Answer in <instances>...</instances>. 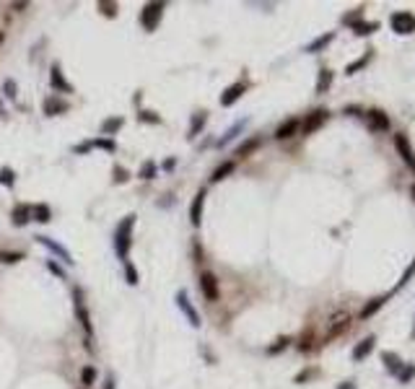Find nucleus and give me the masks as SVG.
<instances>
[{"instance_id":"obj_1","label":"nucleus","mask_w":415,"mask_h":389,"mask_svg":"<svg viewBox=\"0 0 415 389\" xmlns=\"http://www.w3.org/2000/svg\"><path fill=\"white\" fill-rule=\"evenodd\" d=\"M133 226H135V216L130 213L120 221L117 231H115V252L122 262H127L130 257V246H133Z\"/></svg>"},{"instance_id":"obj_2","label":"nucleus","mask_w":415,"mask_h":389,"mask_svg":"<svg viewBox=\"0 0 415 389\" xmlns=\"http://www.w3.org/2000/svg\"><path fill=\"white\" fill-rule=\"evenodd\" d=\"M73 309H76V316H78V322H81V327H83V332H86V348L94 350V345H91L94 322H91L89 306H86V301H83V291H81V288H76V293H73Z\"/></svg>"},{"instance_id":"obj_3","label":"nucleus","mask_w":415,"mask_h":389,"mask_svg":"<svg viewBox=\"0 0 415 389\" xmlns=\"http://www.w3.org/2000/svg\"><path fill=\"white\" fill-rule=\"evenodd\" d=\"M164 3H159V0H154V3H145L143 11H140V26L145 31H156L159 24H161V18H164Z\"/></svg>"},{"instance_id":"obj_4","label":"nucleus","mask_w":415,"mask_h":389,"mask_svg":"<svg viewBox=\"0 0 415 389\" xmlns=\"http://www.w3.org/2000/svg\"><path fill=\"white\" fill-rule=\"evenodd\" d=\"M389 26H392V31L395 34H412L415 31V13H410V11H397V13H392V18H389Z\"/></svg>"},{"instance_id":"obj_5","label":"nucleus","mask_w":415,"mask_h":389,"mask_svg":"<svg viewBox=\"0 0 415 389\" xmlns=\"http://www.w3.org/2000/svg\"><path fill=\"white\" fill-rule=\"evenodd\" d=\"M34 239H36L42 246H45L47 252H52V255H55L60 262H65V265H73V262H76V260H73V255H70V252L65 249L60 241H55V239H50V236H42V234H39V236H34Z\"/></svg>"},{"instance_id":"obj_6","label":"nucleus","mask_w":415,"mask_h":389,"mask_svg":"<svg viewBox=\"0 0 415 389\" xmlns=\"http://www.w3.org/2000/svg\"><path fill=\"white\" fill-rule=\"evenodd\" d=\"M174 301H177L179 311L187 316V322H190L192 327H200V325H203V319H200V314H198V311H195V306L190 304V296H187V291H184V288L177 293V299H174Z\"/></svg>"},{"instance_id":"obj_7","label":"nucleus","mask_w":415,"mask_h":389,"mask_svg":"<svg viewBox=\"0 0 415 389\" xmlns=\"http://www.w3.org/2000/svg\"><path fill=\"white\" fill-rule=\"evenodd\" d=\"M327 120H330V112H327V109H314L309 117L301 122V132H304V135H312V132H317Z\"/></svg>"},{"instance_id":"obj_8","label":"nucleus","mask_w":415,"mask_h":389,"mask_svg":"<svg viewBox=\"0 0 415 389\" xmlns=\"http://www.w3.org/2000/svg\"><path fill=\"white\" fill-rule=\"evenodd\" d=\"M200 291L208 301H218V296H221V288H218V278L213 272H200Z\"/></svg>"},{"instance_id":"obj_9","label":"nucleus","mask_w":415,"mask_h":389,"mask_svg":"<svg viewBox=\"0 0 415 389\" xmlns=\"http://www.w3.org/2000/svg\"><path fill=\"white\" fill-rule=\"evenodd\" d=\"M91 148H101V151H106V153H115V151H117V146H115L112 138H94V140H86V143L76 146L73 151L81 156V153H89Z\"/></svg>"},{"instance_id":"obj_10","label":"nucleus","mask_w":415,"mask_h":389,"mask_svg":"<svg viewBox=\"0 0 415 389\" xmlns=\"http://www.w3.org/2000/svg\"><path fill=\"white\" fill-rule=\"evenodd\" d=\"M50 83H52V88L57 91V94H73V86L65 81V73H62L60 62L52 65V70H50Z\"/></svg>"},{"instance_id":"obj_11","label":"nucleus","mask_w":415,"mask_h":389,"mask_svg":"<svg viewBox=\"0 0 415 389\" xmlns=\"http://www.w3.org/2000/svg\"><path fill=\"white\" fill-rule=\"evenodd\" d=\"M244 91H247V83H242V81H236V83H231L223 94H221V107H234L239 99L244 96Z\"/></svg>"},{"instance_id":"obj_12","label":"nucleus","mask_w":415,"mask_h":389,"mask_svg":"<svg viewBox=\"0 0 415 389\" xmlns=\"http://www.w3.org/2000/svg\"><path fill=\"white\" fill-rule=\"evenodd\" d=\"M348 327H351V314H345V311L335 314V316L330 319V332H327V340H332V337L343 335Z\"/></svg>"},{"instance_id":"obj_13","label":"nucleus","mask_w":415,"mask_h":389,"mask_svg":"<svg viewBox=\"0 0 415 389\" xmlns=\"http://www.w3.org/2000/svg\"><path fill=\"white\" fill-rule=\"evenodd\" d=\"M203 208H205V190H200L198 195L192 197V205H190V223L198 228L200 221H203Z\"/></svg>"},{"instance_id":"obj_14","label":"nucleus","mask_w":415,"mask_h":389,"mask_svg":"<svg viewBox=\"0 0 415 389\" xmlns=\"http://www.w3.org/2000/svg\"><path fill=\"white\" fill-rule=\"evenodd\" d=\"M298 127H301V122H298L296 117H291V120H286V122H280L278 130H275V140H288V138H293V135L298 132Z\"/></svg>"},{"instance_id":"obj_15","label":"nucleus","mask_w":415,"mask_h":389,"mask_svg":"<svg viewBox=\"0 0 415 389\" xmlns=\"http://www.w3.org/2000/svg\"><path fill=\"white\" fill-rule=\"evenodd\" d=\"M395 146H397V151H400V156H402V161L415 171V153H412V148H410V143H407L405 135H395Z\"/></svg>"},{"instance_id":"obj_16","label":"nucleus","mask_w":415,"mask_h":389,"mask_svg":"<svg viewBox=\"0 0 415 389\" xmlns=\"http://www.w3.org/2000/svg\"><path fill=\"white\" fill-rule=\"evenodd\" d=\"M42 109H45V114H47V117H55V114H62V112H68V109H70V104H68V101H62V99H57V96H50V99H45V104H42Z\"/></svg>"},{"instance_id":"obj_17","label":"nucleus","mask_w":415,"mask_h":389,"mask_svg":"<svg viewBox=\"0 0 415 389\" xmlns=\"http://www.w3.org/2000/svg\"><path fill=\"white\" fill-rule=\"evenodd\" d=\"M374 345H376V337L374 335H368V337H363L358 345L353 348V361H366L368 358V353L374 350Z\"/></svg>"},{"instance_id":"obj_18","label":"nucleus","mask_w":415,"mask_h":389,"mask_svg":"<svg viewBox=\"0 0 415 389\" xmlns=\"http://www.w3.org/2000/svg\"><path fill=\"white\" fill-rule=\"evenodd\" d=\"M244 127H247V120H239V122H234V125L226 130L223 138H218V140H215V146H218V148H226L231 140H236V138H239V132H242Z\"/></svg>"},{"instance_id":"obj_19","label":"nucleus","mask_w":415,"mask_h":389,"mask_svg":"<svg viewBox=\"0 0 415 389\" xmlns=\"http://www.w3.org/2000/svg\"><path fill=\"white\" fill-rule=\"evenodd\" d=\"M205 122H208V112H195V114H192V120H190L187 138H190V140H195V138H198V132L205 127Z\"/></svg>"},{"instance_id":"obj_20","label":"nucleus","mask_w":415,"mask_h":389,"mask_svg":"<svg viewBox=\"0 0 415 389\" xmlns=\"http://www.w3.org/2000/svg\"><path fill=\"white\" fill-rule=\"evenodd\" d=\"M11 221H13V226L24 228L31 221V205H16L13 213H11Z\"/></svg>"},{"instance_id":"obj_21","label":"nucleus","mask_w":415,"mask_h":389,"mask_svg":"<svg viewBox=\"0 0 415 389\" xmlns=\"http://www.w3.org/2000/svg\"><path fill=\"white\" fill-rule=\"evenodd\" d=\"M368 120H371V130H382V132H387L392 125H389V117L382 112V109H371L368 112Z\"/></svg>"},{"instance_id":"obj_22","label":"nucleus","mask_w":415,"mask_h":389,"mask_svg":"<svg viewBox=\"0 0 415 389\" xmlns=\"http://www.w3.org/2000/svg\"><path fill=\"white\" fill-rule=\"evenodd\" d=\"M31 221H36V223H50V221H52L50 205H47V202H36V205H31Z\"/></svg>"},{"instance_id":"obj_23","label":"nucleus","mask_w":415,"mask_h":389,"mask_svg":"<svg viewBox=\"0 0 415 389\" xmlns=\"http://www.w3.org/2000/svg\"><path fill=\"white\" fill-rule=\"evenodd\" d=\"M335 39V31H327V34H322V37H317L312 44H307V47H304V52H309V55H314V52H322L327 44H330Z\"/></svg>"},{"instance_id":"obj_24","label":"nucleus","mask_w":415,"mask_h":389,"mask_svg":"<svg viewBox=\"0 0 415 389\" xmlns=\"http://www.w3.org/2000/svg\"><path fill=\"white\" fill-rule=\"evenodd\" d=\"M125 125V120L122 117H106L104 122H101V135L104 138H112V135H117V130Z\"/></svg>"},{"instance_id":"obj_25","label":"nucleus","mask_w":415,"mask_h":389,"mask_svg":"<svg viewBox=\"0 0 415 389\" xmlns=\"http://www.w3.org/2000/svg\"><path fill=\"white\" fill-rule=\"evenodd\" d=\"M382 361H384V366H387V371H389V374H400V369H402V361H400V356H397V353H389V350H384V353H382Z\"/></svg>"},{"instance_id":"obj_26","label":"nucleus","mask_w":415,"mask_h":389,"mask_svg":"<svg viewBox=\"0 0 415 389\" xmlns=\"http://www.w3.org/2000/svg\"><path fill=\"white\" fill-rule=\"evenodd\" d=\"M374 31H379L376 21H358V24H353V34H358V37H368Z\"/></svg>"},{"instance_id":"obj_27","label":"nucleus","mask_w":415,"mask_h":389,"mask_svg":"<svg viewBox=\"0 0 415 389\" xmlns=\"http://www.w3.org/2000/svg\"><path fill=\"white\" fill-rule=\"evenodd\" d=\"M236 169V164L234 161H223L221 166H215V171L210 174V182H213V185H215V182H221V179H226L231 171Z\"/></svg>"},{"instance_id":"obj_28","label":"nucleus","mask_w":415,"mask_h":389,"mask_svg":"<svg viewBox=\"0 0 415 389\" xmlns=\"http://www.w3.org/2000/svg\"><path fill=\"white\" fill-rule=\"evenodd\" d=\"M330 86H332V70L322 67V70H319V81H317V94H327Z\"/></svg>"},{"instance_id":"obj_29","label":"nucleus","mask_w":415,"mask_h":389,"mask_svg":"<svg viewBox=\"0 0 415 389\" xmlns=\"http://www.w3.org/2000/svg\"><path fill=\"white\" fill-rule=\"evenodd\" d=\"M259 143H262L259 138H249V140H244L242 146L236 148V156H239V158H247L249 153H254V151L259 148Z\"/></svg>"},{"instance_id":"obj_30","label":"nucleus","mask_w":415,"mask_h":389,"mask_svg":"<svg viewBox=\"0 0 415 389\" xmlns=\"http://www.w3.org/2000/svg\"><path fill=\"white\" fill-rule=\"evenodd\" d=\"M384 301H387V296H379V299H371L363 309H361V319H368L374 311H379L382 306H384Z\"/></svg>"},{"instance_id":"obj_31","label":"nucleus","mask_w":415,"mask_h":389,"mask_svg":"<svg viewBox=\"0 0 415 389\" xmlns=\"http://www.w3.org/2000/svg\"><path fill=\"white\" fill-rule=\"evenodd\" d=\"M371 55H374V50H366V55H363L361 60H356V62H351V65H348V67H345V73H348V76H353V73H358V70H361V67H366V65H368V60H371Z\"/></svg>"},{"instance_id":"obj_32","label":"nucleus","mask_w":415,"mask_h":389,"mask_svg":"<svg viewBox=\"0 0 415 389\" xmlns=\"http://www.w3.org/2000/svg\"><path fill=\"white\" fill-rule=\"evenodd\" d=\"M81 384H83L86 389L96 384V369H94V366H83V371H81Z\"/></svg>"},{"instance_id":"obj_33","label":"nucleus","mask_w":415,"mask_h":389,"mask_svg":"<svg viewBox=\"0 0 415 389\" xmlns=\"http://www.w3.org/2000/svg\"><path fill=\"white\" fill-rule=\"evenodd\" d=\"M156 174H159V166H156V161H150V158H148V161L140 166V171H138V176L145 179V182H148V179H154Z\"/></svg>"},{"instance_id":"obj_34","label":"nucleus","mask_w":415,"mask_h":389,"mask_svg":"<svg viewBox=\"0 0 415 389\" xmlns=\"http://www.w3.org/2000/svg\"><path fill=\"white\" fill-rule=\"evenodd\" d=\"M96 8H99V11H101L106 18H115V16L120 13V6H117V3H109V0H99Z\"/></svg>"},{"instance_id":"obj_35","label":"nucleus","mask_w":415,"mask_h":389,"mask_svg":"<svg viewBox=\"0 0 415 389\" xmlns=\"http://www.w3.org/2000/svg\"><path fill=\"white\" fill-rule=\"evenodd\" d=\"M125 280H127V286H138L140 283V275H138V270H135V265L133 262H125Z\"/></svg>"},{"instance_id":"obj_36","label":"nucleus","mask_w":415,"mask_h":389,"mask_svg":"<svg viewBox=\"0 0 415 389\" xmlns=\"http://www.w3.org/2000/svg\"><path fill=\"white\" fill-rule=\"evenodd\" d=\"M0 185H3V187H13L16 185V171L11 166H0Z\"/></svg>"},{"instance_id":"obj_37","label":"nucleus","mask_w":415,"mask_h":389,"mask_svg":"<svg viewBox=\"0 0 415 389\" xmlns=\"http://www.w3.org/2000/svg\"><path fill=\"white\" fill-rule=\"evenodd\" d=\"M138 120L145 122V125H161V117H159L156 112H150V109H140L138 112Z\"/></svg>"},{"instance_id":"obj_38","label":"nucleus","mask_w":415,"mask_h":389,"mask_svg":"<svg viewBox=\"0 0 415 389\" xmlns=\"http://www.w3.org/2000/svg\"><path fill=\"white\" fill-rule=\"evenodd\" d=\"M24 260V252H6V249H0V262H6V265H16Z\"/></svg>"},{"instance_id":"obj_39","label":"nucleus","mask_w":415,"mask_h":389,"mask_svg":"<svg viewBox=\"0 0 415 389\" xmlns=\"http://www.w3.org/2000/svg\"><path fill=\"white\" fill-rule=\"evenodd\" d=\"M288 345H291V337H278V340H275V345L268 348V353H270V356H278L280 350H286Z\"/></svg>"},{"instance_id":"obj_40","label":"nucleus","mask_w":415,"mask_h":389,"mask_svg":"<svg viewBox=\"0 0 415 389\" xmlns=\"http://www.w3.org/2000/svg\"><path fill=\"white\" fill-rule=\"evenodd\" d=\"M397 379H400L402 384H407L410 379H415V363H407V366H402V369H400V374H397Z\"/></svg>"},{"instance_id":"obj_41","label":"nucleus","mask_w":415,"mask_h":389,"mask_svg":"<svg viewBox=\"0 0 415 389\" xmlns=\"http://www.w3.org/2000/svg\"><path fill=\"white\" fill-rule=\"evenodd\" d=\"M112 174H115V185H125V182L130 179V171H127L125 166H115Z\"/></svg>"},{"instance_id":"obj_42","label":"nucleus","mask_w":415,"mask_h":389,"mask_svg":"<svg viewBox=\"0 0 415 389\" xmlns=\"http://www.w3.org/2000/svg\"><path fill=\"white\" fill-rule=\"evenodd\" d=\"M16 91H18V86H16V81H3V96L6 99H16Z\"/></svg>"},{"instance_id":"obj_43","label":"nucleus","mask_w":415,"mask_h":389,"mask_svg":"<svg viewBox=\"0 0 415 389\" xmlns=\"http://www.w3.org/2000/svg\"><path fill=\"white\" fill-rule=\"evenodd\" d=\"M412 275H415V260H412V262H410V265H407V270H405V272H402V278H400V283H397V288H402V286H407V283H410V278H412Z\"/></svg>"},{"instance_id":"obj_44","label":"nucleus","mask_w":415,"mask_h":389,"mask_svg":"<svg viewBox=\"0 0 415 389\" xmlns=\"http://www.w3.org/2000/svg\"><path fill=\"white\" fill-rule=\"evenodd\" d=\"M47 270L52 272V275H57L60 280H65V278H68V275H65V270H62V267H60L55 260H47Z\"/></svg>"},{"instance_id":"obj_45","label":"nucleus","mask_w":415,"mask_h":389,"mask_svg":"<svg viewBox=\"0 0 415 389\" xmlns=\"http://www.w3.org/2000/svg\"><path fill=\"white\" fill-rule=\"evenodd\" d=\"M115 386H117V384H115V376L109 374V376L104 379V386H101V389H115Z\"/></svg>"},{"instance_id":"obj_46","label":"nucleus","mask_w":415,"mask_h":389,"mask_svg":"<svg viewBox=\"0 0 415 389\" xmlns=\"http://www.w3.org/2000/svg\"><path fill=\"white\" fill-rule=\"evenodd\" d=\"M174 166H177V158H166V161H164V169L166 171H171Z\"/></svg>"},{"instance_id":"obj_47","label":"nucleus","mask_w":415,"mask_h":389,"mask_svg":"<svg viewBox=\"0 0 415 389\" xmlns=\"http://www.w3.org/2000/svg\"><path fill=\"white\" fill-rule=\"evenodd\" d=\"M345 114H356V117H358V114H361V107H345Z\"/></svg>"},{"instance_id":"obj_48","label":"nucleus","mask_w":415,"mask_h":389,"mask_svg":"<svg viewBox=\"0 0 415 389\" xmlns=\"http://www.w3.org/2000/svg\"><path fill=\"white\" fill-rule=\"evenodd\" d=\"M29 3H13V11H26Z\"/></svg>"},{"instance_id":"obj_49","label":"nucleus","mask_w":415,"mask_h":389,"mask_svg":"<svg viewBox=\"0 0 415 389\" xmlns=\"http://www.w3.org/2000/svg\"><path fill=\"white\" fill-rule=\"evenodd\" d=\"M337 389H356V384H353V381H343Z\"/></svg>"},{"instance_id":"obj_50","label":"nucleus","mask_w":415,"mask_h":389,"mask_svg":"<svg viewBox=\"0 0 415 389\" xmlns=\"http://www.w3.org/2000/svg\"><path fill=\"white\" fill-rule=\"evenodd\" d=\"M3 39H6V34H3V31H0V44H3Z\"/></svg>"},{"instance_id":"obj_51","label":"nucleus","mask_w":415,"mask_h":389,"mask_svg":"<svg viewBox=\"0 0 415 389\" xmlns=\"http://www.w3.org/2000/svg\"><path fill=\"white\" fill-rule=\"evenodd\" d=\"M412 197H415V187H412Z\"/></svg>"},{"instance_id":"obj_52","label":"nucleus","mask_w":415,"mask_h":389,"mask_svg":"<svg viewBox=\"0 0 415 389\" xmlns=\"http://www.w3.org/2000/svg\"><path fill=\"white\" fill-rule=\"evenodd\" d=\"M412 337H415V327H412Z\"/></svg>"},{"instance_id":"obj_53","label":"nucleus","mask_w":415,"mask_h":389,"mask_svg":"<svg viewBox=\"0 0 415 389\" xmlns=\"http://www.w3.org/2000/svg\"><path fill=\"white\" fill-rule=\"evenodd\" d=\"M0 107H3V101H0Z\"/></svg>"}]
</instances>
